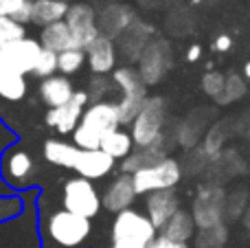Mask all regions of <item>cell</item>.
<instances>
[{
    "instance_id": "obj_1",
    "label": "cell",
    "mask_w": 250,
    "mask_h": 248,
    "mask_svg": "<svg viewBox=\"0 0 250 248\" xmlns=\"http://www.w3.org/2000/svg\"><path fill=\"white\" fill-rule=\"evenodd\" d=\"M167 101L163 97L154 95L147 97V101L143 103L141 112L136 114V119L129 125V134L134 139V145L138 149L143 147H160L165 152H169V136L165 132L167 127Z\"/></svg>"
},
{
    "instance_id": "obj_2",
    "label": "cell",
    "mask_w": 250,
    "mask_h": 248,
    "mask_svg": "<svg viewBox=\"0 0 250 248\" xmlns=\"http://www.w3.org/2000/svg\"><path fill=\"white\" fill-rule=\"evenodd\" d=\"M158 237V231L151 224V220L145 215V211L125 209L114 215L110 240L112 246L119 248H147Z\"/></svg>"
},
{
    "instance_id": "obj_3",
    "label": "cell",
    "mask_w": 250,
    "mask_h": 248,
    "mask_svg": "<svg viewBox=\"0 0 250 248\" xmlns=\"http://www.w3.org/2000/svg\"><path fill=\"white\" fill-rule=\"evenodd\" d=\"M110 79H112V83L117 86V90L121 92V99L117 101L119 117H121V127L132 125V121L136 119L143 103H145L147 97H149L147 95V88L149 86L143 82L136 66H132V64L117 66V70L110 75Z\"/></svg>"
},
{
    "instance_id": "obj_4",
    "label": "cell",
    "mask_w": 250,
    "mask_h": 248,
    "mask_svg": "<svg viewBox=\"0 0 250 248\" xmlns=\"http://www.w3.org/2000/svg\"><path fill=\"white\" fill-rule=\"evenodd\" d=\"M44 228H46L48 240L60 248H79L92 233L90 220L75 215L66 209L53 211L46 218Z\"/></svg>"
},
{
    "instance_id": "obj_5",
    "label": "cell",
    "mask_w": 250,
    "mask_h": 248,
    "mask_svg": "<svg viewBox=\"0 0 250 248\" xmlns=\"http://www.w3.org/2000/svg\"><path fill=\"white\" fill-rule=\"evenodd\" d=\"M226 198H229V193H226V189L222 185L217 183L200 185L198 193L193 198V205H191V215H193V222L198 231L224 224Z\"/></svg>"
},
{
    "instance_id": "obj_6",
    "label": "cell",
    "mask_w": 250,
    "mask_h": 248,
    "mask_svg": "<svg viewBox=\"0 0 250 248\" xmlns=\"http://www.w3.org/2000/svg\"><path fill=\"white\" fill-rule=\"evenodd\" d=\"M62 209L70 211L75 215H82L86 220H95L104 209L101 193L97 191L92 180L73 176L62 187Z\"/></svg>"
},
{
    "instance_id": "obj_7",
    "label": "cell",
    "mask_w": 250,
    "mask_h": 248,
    "mask_svg": "<svg viewBox=\"0 0 250 248\" xmlns=\"http://www.w3.org/2000/svg\"><path fill=\"white\" fill-rule=\"evenodd\" d=\"M182 176H185V171H182L180 161L167 156L165 161L156 163V165L136 171L132 176V180H134V189H136L138 196H147V193H154V191L176 189L180 185Z\"/></svg>"
},
{
    "instance_id": "obj_8",
    "label": "cell",
    "mask_w": 250,
    "mask_h": 248,
    "mask_svg": "<svg viewBox=\"0 0 250 248\" xmlns=\"http://www.w3.org/2000/svg\"><path fill=\"white\" fill-rule=\"evenodd\" d=\"M173 66V48L167 38H154L136 62V70L147 86H156L169 75Z\"/></svg>"
},
{
    "instance_id": "obj_9",
    "label": "cell",
    "mask_w": 250,
    "mask_h": 248,
    "mask_svg": "<svg viewBox=\"0 0 250 248\" xmlns=\"http://www.w3.org/2000/svg\"><path fill=\"white\" fill-rule=\"evenodd\" d=\"M64 22L68 24L70 33H73L75 46L83 48V51L101 35L99 22H97V9L88 2H82V0L68 4V11H66Z\"/></svg>"
},
{
    "instance_id": "obj_10",
    "label": "cell",
    "mask_w": 250,
    "mask_h": 248,
    "mask_svg": "<svg viewBox=\"0 0 250 248\" xmlns=\"http://www.w3.org/2000/svg\"><path fill=\"white\" fill-rule=\"evenodd\" d=\"M88 103H90L88 92L86 90H75V97L66 105L46 110V114H44V123H46L51 130H55L57 134L68 136L77 130L79 121H82V117H83V110L88 108Z\"/></svg>"
},
{
    "instance_id": "obj_11",
    "label": "cell",
    "mask_w": 250,
    "mask_h": 248,
    "mask_svg": "<svg viewBox=\"0 0 250 248\" xmlns=\"http://www.w3.org/2000/svg\"><path fill=\"white\" fill-rule=\"evenodd\" d=\"M79 125H83L86 130H90L97 139L104 141V136H108L110 132L121 127V117H119L117 101H97V103H88V108L83 110V117L79 121Z\"/></svg>"
},
{
    "instance_id": "obj_12",
    "label": "cell",
    "mask_w": 250,
    "mask_h": 248,
    "mask_svg": "<svg viewBox=\"0 0 250 248\" xmlns=\"http://www.w3.org/2000/svg\"><path fill=\"white\" fill-rule=\"evenodd\" d=\"M35 174H38V167H35L33 156H31L26 149L13 147L4 154L2 176L11 187H16V189L29 187V185L35 180Z\"/></svg>"
},
{
    "instance_id": "obj_13",
    "label": "cell",
    "mask_w": 250,
    "mask_h": 248,
    "mask_svg": "<svg viewBox=\"0 0 250 248\" xmlns=\"http://www.w3.org/2000/svg\"><path fill=\"white\" fill-rule=\"evenodd\" d=\"M40 53H42V44H40V40L26 35V38H22V40H18V42L9 44V46H4L2 51H0V55H2L4 64H7L9 68L26 77V75L33 73Z\"/></svg>"
},
{
    "instance_id": "obj_14",
    "label": "cell",
    "mask_w": 250,
    "mask_h": 248,
    "mask_svg": "<svg viewBox=\"0 0 250 248\" xmlns=\"http://www.w3.org/2000/svg\"><path fill=\"white\" fill-rule=\"evenodd\" d=\"M117 62H119V46L114 40L105 38V35H99L86 48V64L92 75L108 77V75H112L117 70Z\"/></svg>"
},
{
    "instance_id": "obj_15",
    "label": "cell",
    "mask_w": 250,
    "mask_h": 248,
    "mask_svg": "<svg viewBox=\"0 0 250 248\" xmlns=\"http://www.w3.org/2000/svg\"><path fill=\"white\" fill-rule=\"evenodd\" d=\"M136 198H138V193H136V189H134L132 176L119 174L110 180L108 187H105V191L101 193V205H104L105 211H110V213L117 215L125 209H132V205L136 202Z\"/></svg>"
},
{
    "instance_id": "obj_16",
    "label": "cell",
    "mask_w": 250,
    "mask_h": 248,
    "mask_svg": "<svg viewBox=\"0 0 250 248\" xmlns=\"http://www.w3.org/2000/svg\"><path fill=\"white\" fill-rule=\"evenodd\" d=\"M134 20H136L134 9L123 2H112V4H108V7H104L101 13H97V22H99L101 35L114 40V42L121 38L123 31H127L129 26L134 24Z\"/></svg>"
},
{
    "instance_id": "obj_17",
    "label": "cell",
    "mask_w": 250,
    "mask_h": 248,
    "mask_svg": "<svg viewBox=\"0 0 250 248\" xmlns=\"http://www.w3.org/2000/svg\"><path fill=\"white\" fill-rule=\"evenodd\" d=\"M117 169V161L101 149H79L73 171L86 180H101Z\"/></svg>"
},
{
    "instance_id": "obj_18",
    "label": "cell",
    "mask_w": 250,
    "mask_h": 248,
    "mask_svg": "<svg viewBox=\"0 0 250 248\" xmlns=\"http://www.w3.org/2000/svg\"><path fill=\"white\" fill-rule=\"evenodd\" d=\"M180 209V200H178L176 189L169 191H154L145 196V215L151 220L156 231H163L165 224L173 218V213Z\"/></svg>"
},
{
    "instance_id": "obj_19",
    "label": "cell",
    "mask_w": 250,
    "mask_h": 248,
    "mask_svg": "<svg viewBox=\"0 0 250 248\" xmlns=\"http://www.w3.org/2000/svg\"><path fill=\"white\" fill-rule=\"evenodd\" d=\"M154 40V26L145 20H134V24L127 31H123L119 38V46H121L123 57H127L129 62H138L141 53L145 51V46Z\"/></svg>"
},
{
    "instance_id": "obj_20",
    "label": "cell",
    "mask_w": 250,
    "mask_h": 248,
    "mask_svg": "<svg viewBox=\"0 0 250 248\" xmlns=\"http://www.w3.org/2000/svg\"><path fill=\"white\" fill-rule=\"evenodd\" d=\"M75 90H77V88L73 86V82H70L66 75H60V73L42 79L38 86L40 99H42L44 105H48V110L66 105L75 97Z\"/></svg>"
},
{
    "instance_id": "obj_21",
    "label": "cell",
    "mask_w": 250,
    "mask_h": 248,
    "mask_svg": "<svg viewBox=\"0 0 250 248\" xmlns=\"http://www.w3.org/2000/svg\"><path fill=\"white\" fill-rule=\"evenodd\" d=\"M42 156L46 163L55 167H64V169H73L75 161L79 156V147H75L70 141H60V139H46L42 145Z\"/></svg>"
},
{
    "instance_id": "obj_22",
    "label": "cell",
    "mask_w": 250,
    "mask_h": 248,
    "mask_svg": "<svg viewBox=\"0 0 250 248\" xmlns=\"http://www.w3.org/2000/svg\"><path fill=\"white\" fill-rule=\"evenodd\" d=\"M40 44L42 48L46 51H53V53H64L68 48H77L75 46V40H73V33H70L68 24L64 20L62 22H55V24H48L44 29H40Z\"/></svg>"
},
{
    "instance_id": "obj_23",
    "label": "cell",
    "mask_w": 250,
    "mask_h": 248,
    "mask_svg": "<svg viewBox=\"0 0 250 248\" xmlns=\"http://www.w3.org/2000/svg\"><path fill=\"white\" fill-rule=\"evenodd\" d=\"M195 233H198V228H195L191 211L178 209L176 213H173V218L165 224V228L160 231V235H165L171 242H178V244H189V242L195 237Z\"/></svg>"
},
{
    "instance_id": "obj_24",
    "label": "cell",
    "mask_w": 250,
    "mask_h": 248,
    "mask_svg": "<svg viewBox=\"0 0 250 248\" xmlns=\"http://www.w3.org/2000/svg\"><path fill=\"white\" fill-rule=\"evenodd\" d=\"M68 11V2H57V0H31V24L44 26L62 22Z\"/></svg>"
},
{
    "instance_id": "obj_25",
    "label": "cell",
    "mask_w": 250,
    "mask_h": 248,
    "mask_svg": "<svg viewBox=\"0 0 250 248\" xmlns=\"http://www.w3.org/2000/svg\"><path fill=\"white\" fill-rule=\"evenodd\" d=\"M169 156V152L160 147H143V149H134L125 161H121V174H127V176H134L136 171L145 169V167H151L156 163L165 161Z\"/></svg>"
},
{
    "instance_id": "obj_26",
    "label": "cell",
    "mask_w": 250,
    "mask_h": 248,
    "mask_svg": "<svg viewBox=\"0 0 250 248\" xmlns=\"http://www.w3.org/2000/svg\"><path fill=\"white\" fill-rule=\"evenodd\" d=\"M134 147H136V145H134L132 134H129L127 130H123V127H119V130L110 132L108 136H104L99 149L105 152L108 156H112L114 161H125V158L134 152Z\"/></svg>"
},
{
    "instance_id": "obj_27",
    "label": "cell",
    "mask_w": 250,
    "mask_h": 248,
    "mask_svg": "<svg viewBox=\"0 0 250 248\" xmlns=\"http://www.w3.org/2000/svg\"><path fill=\"white\" fill-rule=\"evenodd\" d=\"M26 92H29V83H26L24 75L16 73L11 68L0 73V99L18 103L26 97Z\"/></svg>"
},
{
    "instance_id": "obj_28",
    "label": "cell",
    "mask_w": 250,
    "mask_h": 248,
    "mask_svg": "<svg viewBox=\"0 0 250 248\" xmlns=\"http://www.w3.org/2000/svg\"><path fill=\"white\" fill-rule=\"evenodd\" d=\"M246 79L237 73H229L226 75V83H224V92L220 95V99L215 101L217 105H230L237 103L244 95H246Z\"/></svg>"
},
{
    "instance_id": "obj_29",
    "label": "cell",
    "mask_w": 250,
    "mask_h": 248,
    "mask_svg": "<svg viewBox=\"0 0 250 248\" xmlns=\"http://www.w3.org/2000/svg\"><path fill=\"white\" fill-rule=\"evenodd\" d=\"M83 64H86V51L83 48H68V51L57 55V73L66 75V77L79 73Z\"/></svg>"
},
{
    "instance_id": "obj_30",
    "label": "cell",
    "mask_w": 250,
    "mask_h": 248,
    "mask_svg": "<svg viewBox=\"0 0 250 248\" xmlns=\"http://www.w3.org/2000/svg\"><path fill=\"white\" fill-rule=\"evenodd\" d=\"M0 18H13L20 24H31V0H0Z\"/></svg>"
},
{
    "instance_id": "obj_31",
    "label": "cell",
    "mask_w": 250,
    "mask_h": 248,
    "mask_svg": "<svg viewBox=\"0 0 250 248\" xmlns=\"http://www.w3.org/2000/svg\"><path fill=\"white\" fill-rule=\"evenodd\" d=\"M226 240H229L226 224H217L213 228H204V231L195 233V246L198 248H224Z\"/></svg>"
},
{
    "instance_id": "obj_32",
    "label": "cell",
    "mask_w": 250,
    "mask_h": 248,
    "mask_svg": "<svg viewBox=\"0 0 250 248\" xmlns=\"http://www.w3.org/2000/svg\"><path fill=\"white\" fill-rule=\"evenodd\" d=\"M26 38V26L16 22L13 18H0V51L18 40Z\"/></svg>"
},
{
    "instance_id": "obj_33",
    "label": "cell",
    "mask_w": 250,
    "mask_h": 248,
    "mask_svg": "<svg viewBox=\"0 0 250 248\" xmlns=\"http://www.w3.org/2000/svg\"><path fill=\"white\" fill-rule=\"evenodd\" d=\"M224 83H226V75L220 70H207L200 79V88L207 97H211L213 101L220 99V95L224 92Z\"/></svg>"
},
{
    "instance_id": "obj_34",
    "label": "cell",
    "mask_w": 250,
    "mask_h": 248,
    "mask_svg": "<svg viewBox=\"0 0 250 248\" xmlns=\"http://www.w3.org/2000/svg\"><path fill=\"white\" fill-rule=\"evenodd\" d=\"M31 75H35V77H40V79L57 75V53L42 48V53H40V57H38V64H35Z\"/></svg>"
},
{
    "instance_id": "obj_35",
    "label": "cell",
    "mask_w": 250,
    "mask_h": 248,
    "mask_svg": "<svg viewBox=\"0 0 250 248\" xmlns=\"http://www.w3.org/2000/svg\"><path fill=\"white\" fill-rule=\"evenodd\" d=\"M114 83L112 79L108 77H101V75H95V77L90 79V83H88V99H90V103H97V101H104L105 97H108L110 90H114Z\"/></svg>"
},
{
    "instance_id": "obj_36",
    "label": "cell",
    "mask_w": 250,
    "mask_h": 248,
    "mask_svg": "<svg viewBox=\"0 0 250 248\" xmlns=\"http://www.w3.org/2000/svg\"><path fill=\"white\" fill-rule=\"evenodd\" d=\"M246 200H248V193L237 191V193H230L226 198V218L230 220H237L242 213H246Z\"/></svg>"
},
{
    "instance_id": "obj_37",
    "label": "cell",
    "mask_w": 250,
    "mask_h": 248,
    "mask_svg": "<svg viewBox=\"0 0 250 248\" xmlns=\"http://www.w3.org/2000/svg\"><path fill=\"white\" fill-rule=\"evenodd\" d=\"M18 213H22V200H18V198H0V222L16 218Z\"/></svg>"
},
{
    "instance_id": "obj_38",
    "label": "cell",
    "mask_w": 250,
    "mask_h": 248,
    "mask_svg": "<svg viewBox=\"0 0 250 248\" xmlns=\"http://www.w3.org/2000/svg\"><path fill=\"white\" fill-rule=\"evenodd\" d=\"M213 48H215L217 53H229L230 48H233V38H230L229 33H220L215 38V42H213Z\"/></svg>"
},
{
    "instance_id": "obj_39",
    "label": "cell",
    "mask_w": 250,
    "mask_h": 248,
    "mask_svg": "<svg viewBox=\"0 0 250 248\" xmlns=\"http://www.w3.org/2000/svg\"><path fill=\"white\" fill-rule=\"evenodd\" d=\"M147 248H191L189 244H178V242H171V240H167L165 235H160L158 233V237H156L154 242H151Z\"/></svg>"
},
{
    "instance_id": "obj_40",
    "label": "cell",
    "mask_w": 250,
    "mask_h": 248,
    "mask_svg": "<svg viewBox=\"0 0 250 248\" xmlns=\"http://www.w3.org/2000/svg\"><path fill=\"white\" fill-rule=\"evenodd\" d=\"M200 57H202V46L200 44H191L189 48H187V55H185V60L189 62V64H193V62H198Z\"/></svg>"
},
{
    "instance_id": "obj_41",
    "label": "cell",
    "mask_w": 250,
    "mask_h": 248,
    "mask_svg": "<svg viewBox=\"0 0 250 248\" xmlns=\"http://www.w3.org/2000/svg\"><path fill=\"white\" fill-rule=\"evenodd\" d=\"M242 77H244V79H248V82H250V60L246 62V64H244V73H242Z\"/></svg>"
},
{
    "instance_id": "obj_42",
    "label": "cell",
    "mask_w": 250,
    "mask_h": 248,
    "mask_svg": "<svg viewBox=\"0 0 250 248\" xmlns=\"http://www.w3.org/2000/svg\"><path fill=\"white\" fill-rule=\"evenodd\" d=\"M246 228H250V209H246Z\"/></svg>"
},
{
    "instance_id": "obj_43",
    "label": "cell",
    "mask_w": 250,
    "mask_h": 248,
    "mask_svg": "<svg viewBox=\"0 0 250 248\" xmlns=\"http://www.w3.org/2000/svg\"><path fill=\"white\" fill-rule=\"evenodd\" d=\"M189 2H191V4H195V7H198V4H202L204 0H189Z\"/></svg>"
},
{
    "instance_id": "obj_44",
    "label": "cell",
    "mask_w": 250,
    "mask_h": 248,
    "mask_svg": "<svg viewBox=\"0 0 250 248\" xmlns=\"http://www.w3.org/2000/svg\"><path fill=\"white\" fill-rule=\"evenodd\" d=\"M57 2H68L70 4V0H57Z\"/></svg>"
},
{
    "instance_id": "obj_45",
    "label": "cell",
    "mask_w": 250,
    "mask_h": 248,
    "mask_svg": "<svg viewBox=\"0 0 250 248\" xmlns=\"http://www.w3.org/2000/svg\"><path fill=\"white\" fill-rule=\"evenodd\" d=\"M110 248H119V246H110Z\"/></svg>"
}]
</instances>
